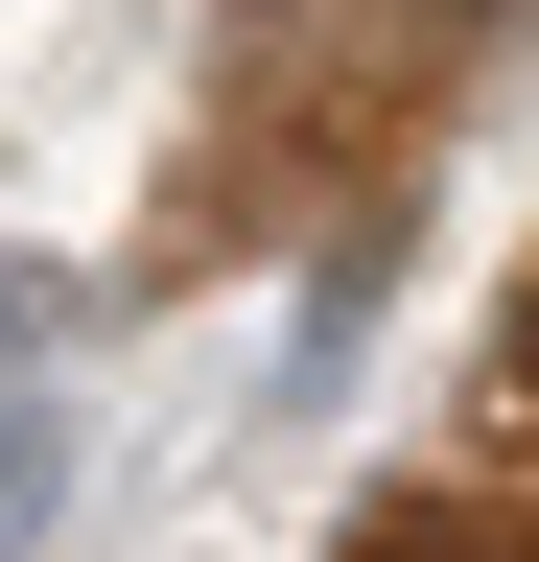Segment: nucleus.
Segmentation results:
<instances>
[{"instance_id": "2", "label": "nucleus", "mask_w": 539, "mask_h": 562, "mask_svg": "<svg viewBox=\"0 0 539 562\" xmlns=\"http://www.w3.org/2000/svg\"><path fill=\"white\" fill-rule=\"evenodd\" d=\"M47 516H71V398H0V562H47Z\"/></svg>"}, {"instance_id": "3", "label": "nucleus", "mask_w": 539, "mask_h": 562, "mask_svg": "<svg viewBox=\"0 0 539 562\" xmlns=\"http://www.w3.org/2000/svg\"><path fill=\"white\" fill-rule=\"evenodd\" d=\"M71 305H94V281H71V258H0V398H24V351H47V328H71Z\"/></svg>"}, {"instance_id": "1", "label": "nucleus", "mask_w": 539, "mask_h": 562, "mask_svg": "<svg viewBox=\"0 0 539 562\" xmlns=\"http://www.w3.org/2000/svg\"><path fill=\"white\" fill-rule=\"evenodd\" d=\"M375 281H398V235H328V281L282 305V422H305L328 375H352V328H375Z\"/></svg>"}]
</instances>
